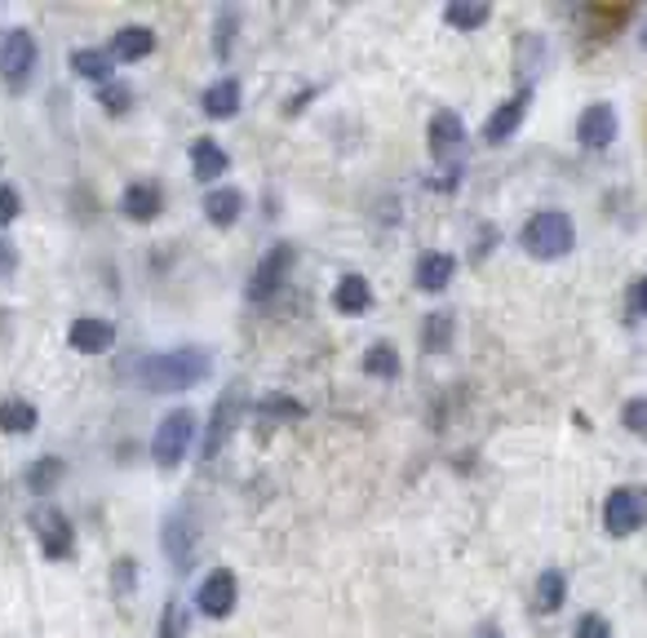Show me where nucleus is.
Instances as JSON below:
<instances>
[{
  "label": "nucleus",
  "mask_w": 647,
  "mask_h": 638,
  "mask_svg": "<svg viewBox=\"0 0 647 638\" xmlns=\"http://www.w3.org/2000/svg\"><path fill=\"white\" fill-rule=\"evenodd\" d=\"M213 368V355L200 351V346H178V351H160L151 355L138 377H143V387L156 391V395H173V391H191L196 381H205Z\"/></svg>",
  "instance_id": "1"
},
{
  "label": "nucleus",
  "mask_w": 647,
  "mask_h": 638,
  "mask_svg": "<svg viewBox=\"0 0 647 638\" xmlns=\"http://www.w3.org/2000/svg\"><path fill=\"white\" fill-rule=\"evenodd\" d=\"M524 248L533 253V258H563V253L572 248V240H576V231H572V218L567 213H559V209H541V213H533L528 222H524Z\"/></svg>",
  "instance_id": "2"
},
{
  "label": "nucleus",
  "mask_w": 647,
  "mask_h": 638,
  "mask_svg": "<svg viewBox=\"0 0 647 638\" xmlns=\"http://www.w3.org/2000/svg\"><path fill=\"white\" fill-rule=\"evenodd\" d=\"M191 439H196V413L191 408H173L160 426H156V439H151V457L169 470V466H178L182 457H186V449H191Z\"/></svg>",
  "instance_id": "3"
},
{
  "label": "nucleus",
  "mask_w": 647,
  "mask_h": 638,
  "mask_svg": "<svg viewBox=\"0 0 647 638\" xmlns=\"http://www.w3.org/2000/svg\"><path fill=\"white\" fill-rule=\"evenodd\" d=\"M240 417H244V387H240V381H231V387L218 395L213 413H209V430H205V462H213V457L227 449V443H231V434H235Z\"/></svg>",
  "instance_id": "4"
},
{
  "label": "nucleus",
  "mask_w": 647,
  "mask_h": 638,
  "mask_svg": "<svg viewBox=\"0 0 647 638\" xmlns=\"http://www.w3.org/2000/svg\"><path fill=\"white\" fill-rule=\"evenodd\" d=\"M36 68V40L27 27H5L0 32V76L10 89H23Z\"/></svg>",
  "instance_id": "5"
},
{
  "label": "nucleus",
  "mask_w": 647,
  "mask_h": 638,
  "mask_svg": "<svg viewBox=\"0 0 647 638\" xmlns=\"http://www.w3.org/2000/svg\"><path fill=\"white\" fill-rule=\"evenodd\" d=\"M647 519V488H617L603 501V528L612 537H630Z\"/></svg>",
  "instance_id": "6"
},
{
  "label": "nucleus",
  "mask_w": 647,
  "mask_h": 638,
  "mask_svg": "<svg viewBox=\"0 0 647 638\" xmlns=\"http://www.w3.org/2000/svg\"><path fill=\"white\" fill-rule=\"evenodd\" d=\"M293 258H297L293 244H271L267 258L257 262V271L248 275V302H267V297L284 284V275L293 271Z\"/></svg>",
  "instance_id": "7"
},
{
  "label": "nucleus",
  "mask_w": 647,
  "mask_h": 638,
  "mask_svg": "<svg viewBox=\"0 0 647 638\" xmlns=\"http://www.w3.org/2000/svg\"><path fill=\"white\" fill-rule=\"evenodd\" d=\"M160 545H164V559L186 572L191 559H196V524H191V510H169L164 519V532H160Z\"/></svg>",
  "instance_id": "8"
},
{
  "label": "nucleus",
  "mask_w": 647,
  "mask_h": 638,
  "mask_svg": "<svg viewBox=\"0 0 647 638\" xmlns=\"http://www.w3.org/2000/svg\"><path fill=\"white\" fill-rule=\"evenodd\" d=\"M430 156L439 164H457L466 156V124L457 111H435L430 120Z\"/></svg>",
  "instance_id": "9"
},
{
  "label": "nucleus",
  "mask_w": 647,
  "mask_h": 638,
  "mask_svg": "<svg viewBox=\"0 0 647 638\" xmlns=\"http://www.w3.org/2000/svg\"><path fill=\"white\" fill-rule=\"evenodd\" d=\"M36 541L45 550V559H68L76 550V532H72V519L62 515V510H36Z\"/></svg>",
  "instance_id": "10"
},
{
  "label": "nucleus",
  "mask_w": 647,
  "mask_h": 638,
  "mask_svg": "<svg viewBox=\"0 0 647 638\" xmlns=\"http://www.w3.org/2000/svg\"><path fill=\"white\" fill-rule=\"evenodd\" d=\"M235 599H240V586H235V577H231L227 567H213L209 577L200 581V590H196V603H200V612H205V616H213V621L231 616Z\"/></svg>",
  "instance_id": "11"
},
{
  "label": "nucleus",
  "mask_w": 647,
  "mask_h": 638,
  "mask_svg": "<svg viewBox=\"0 0 647 638\" xmlns=\"http://www.w3.org/2000/svg\"><path fill=\"white\" fill-rule=\"evenodd\" d=\"M576 138H581V147H590V151L608 147L617 138V107L612 102H590L586 111H581V120H576Z\"/></svg>",
  "instance_id": "12"
},
{
  "label": "nucleus",
  "mask_w": 647,
  "mask_h": 638,
  "mask_svg": "<svg viewBox=\"0 0 647 638\" xmlns=\"http://www.w3.org/2000/svg\"><path fill=\"white\" fill-rule=\"evenodd\" d=\"M528 102H533V89H520L514 98H505V102L484 120V143H505L514 130H520V120H524Z\"/></svg>",
  "instance_id": "13"
},
{
  "label": "nucleus",
  "mask_w": 647,
  "mask_h": 638,
  "mask_svg": "<svg viewBox=\"0 0 647 638\" xmlns=\"http://www.w3.org/2000/svg\"><path fill=\"white\" fill-rule=\"evenodd\" d=\"M68 342L81 355H98V351H107L115 342V329H111V319H102V315H81V319H72Z\"/></svg>",
  "instance_id": "14"
},
{
  "label": "nucleus",
  "mask_w": 647,
  "mask_h": 638,
  "mask_svg": "<svg viewBox=\"0 0 647 638\" xmlns=\"http://www.w3.org/2000/svg\"><path fill=\"white\" fill-rule=\"evenodd\" d=\"M160 205H164V196L156 182H134V186H124V196H120V213L134 222H151L160 213Z\"/></svg>",
  "instance_id": "15"
},
{
  "label": "nucleus",
  "mask_w": 647,
  "mask_h": 638,
  "mask_svg": "<svg viewBox=\"0 0 647 638\" xmlns=\"http://www.w3.org/2000/svg\"><path fill=\"white\" fill-rule=\"evenodd\" d=\"M151 49H156V32L151 27H138V23L120 27L115 40H111V58L115 62H143Z\"/></svg>",
  "instance_id": "16"
},
{
  "label": "nucleus",
  "mask_w": 647,
  "mask_h": 638,
  "mask_svg": "<svg viewBox=\"0 0 647 638\" xmlns=\"http://www.w3.org/2000/svg\"><path fill=\"white\" fill-rule=\"evenodd\" d=\"M240 213H244V196H240L235 186H213L209 196H205V218L213 226H231Z\"/></svg>",
  "instance_id": "17"
},
{
  "label": "nucleus",
  "mask_w": 647,
  "mask_h": 638,
  "mask_svg": "<svg viewBox=\"0 0 647 638\" xmlns=\"http://www.w3.org/2000/svg\"><path fill=\"white\" fill-rule=\"evenodd\" d=\"M191 169H196L200 182H213V177L227 173V151L213 138H196L191 143Z\"/></svg>",
  "instance_id": "18"
},
{
  "label": "nucleus",
  "mask_w": 647,
  "mask_h": 638,
  "mask_svg": "<svg viewBox=\"0 0 647 638\" xmlns=\"http://www.w3.org/2000/svg\"><path fill=\"white\" fill-rule=\"evenodd\" d=\"M368 302H373V289H368L364 275H342V280H338L333 306H338L342 315H359V310H368Z\"/></svg>",
  "instance_id": "19"
},
{
  "label": "nucleus",
  "mask_w": 647,
  "mask_h": 638,
  "mask_svg": "<svg viewBox=\"0 0 647 638\" xmlns=\"http://www.w3.org/2000/svg\"><path fill=\"white\" fill-rule=\"evenodd\" d=\"M452 271H457V262H452L448 253H426V258L417 262V289L439 293V289L452 280Z\"/></svg>",
  "instance_id": "20"
},
{
  "label": "nucleus",
  "mask_w": 647,
  "mask_h": 638,
  "mask_svg": "<svg viewBox=\"0 0 647 638\" xmlns=\"http://www.w3.org/2000/svg\"><path fill=\"white\" fill-rule=\"evenodd\" d=\"M72 72H81V76L107 85L111 72H115V58H111L107 49H72Z\"/></svg>",
  "instance_id": "21"
},
{
  "label": "nucleus",
  "mask_w": 647,
  "mask_h": 638,
  "mask_svg": "<svg viewBox=\"0 0 647 638\" xmlns=\"http://www.w3.org/2000/svg\"><path fill=\"white\" fill-rule=\"evenodd\" d=\"M200 107H205V115H213V120L235 115V107H240V85H235V81H213V85L205 89Z\"/></svg>",
  "instance_id": "22"
},
{
  "label": "nucleus",
  "mask_w": 647,
  "mask_h": 638,
  "mask_svg": "<svg viewBox=\"0 0 647 638\" xmlns=\"http://www.w3.org/2000/svg\"><path fill=\"white\" fill-rule=\"evenodd\" d=\"M563 594H567V577L559 567H546L537 577V608L541 612H559L563 608Z\"/></svg>",
  "instance_id": "23"
},
{
  "label": "nucleus",
  "mask_w": 647,
  "mask_h": 638,
  "mask_svg": "<svg viewBox=\"0 0 647 638\" xmlns=\"http://www.w3.org/2000/svg\"><path fill=\"white\" fill-rule=\"evenodd\" d=\"M0 430H10V434L36 430V408L27 400H0Z\"/></svg>",
  "instance_id": "24"
},
{
  "label": "nucleus",
  "mask_w": 647,
  "mask_h": 638,
  "mask_svg": "<svg viewBox=\"0 0 647 638\" xmlns=\"http://www.w3.org/2000/svg\"><path fill=\"white\" fill-rule=\"evenodd\" d=\"M443 19H448L452 27L471 32V27H484V23H488V5H484V0H452V5L443 10Z\"/></svg>",
  "instance_id": "25"
},
{
  "label": "nucleus",
  "mask_w": 647,
  "mask_h": 638,
  "mask_svg": "<svg viewBox=\"0 0 647 638\" xmlns=\"http://www.w3.org/2000/svg\"><path fill=\"white\" fill-rule=\"evenodd\" d=\"M364 372H373V377H395V372H400L395 346H391V342H373L368 355H364Z\"/></svg>",
  "instance_id": "26"
},
{
  "label": "nucleus",
  "mask_w": 647,
  "mask_h": 638,
  "mask_svg": "<svg viewBox=\"0 0 647 638\" xmlns=\"http://www.w3.org/2000/svg\"><path fill=\"white\" fill-rule=\"evenodd\" d=\"M448 342H452V315H448V310L426 315V324H422V346H426V351H443Z\"/></svg>",
  "instance_id": "27"
},
{
  "label": "nucleus",
  "mask_w": 647,
  "mask_h": 638,
  "mask_svg": "<svg viewBox=\"0 0 647 638\" xmlns=\"http://www.w3.org/2000/svg\"><path fill=\"white\" fill-rule=\"evenodd\" d=\"M58 479H62V462H58V457H40V462L27 470V488H32V492H49Z\"/></svg>",
  "instance_id": "28"
},
{
  "label": "nucleus",
  "mask_w": 647,
  "mask_h": 638,
  "mask_svg": "<svg viewBox=\"0 0 647 638\" xmlns=\"http://www.w3.org/2000/svg\"><path fill=\"white\" fill-rule=\"evenodd\" d=\"M98 102L107 107V111H129V102H134V94H129V85H120V81H107V85H98Z\"/></svg>",
  "instance_id": "29"
},
{
  "label": "nucleus",
  "mask_w": 647,
  "mask_h": 638,
  "mask_svg": "<svg viewBox=\"0 0 647 638\" xmlns=\"http://www.w3.org/2000/svg\"><path fill=\"white\" fill-rule=\"evenodd\" d=\"M621 426H625L630 434H647V400H630V404L621 408Z\"/></svg>",
  "instance_id": "30"
},
{
  "label": "nucleus",
  "mask_w": 647,
  "mask_h": 638,
  "mask_svg": "<svg viewBox=\"0 0 647 638\" xmlns=\"http://www.w3.org/2000/svg\"><path fill=\"white\" fill-rule=\"evenodd\" d=\"M263 417H302V404L297 400H284V395H271L263 400V408H257Z\"/></svg>",
  "instance_id": "31"
},
{
  "label": "nucleus",
  "mask_w": 647,
  "mask_h": 638,
  "mask_svg": "<svg viewBox=\"0 0 647 638\" xmlns=\"http://www.w3.org/2000/svg\"><path fill=\"white\" fill-rule=\"evenodd\" d=\"M576 638H612V625L599 612H590V616L576 621Z\"/></svg>",
  "instance_id": "32"
},
{
  "label": "nucleus",
  "mask_w": 647,
  "mask_h": 638,
  "mask_svg": "<svg viewBox=\"0 0 647 638\" xmlns=\"http://www.w3.org/2000/svg\"><path fill=\"white\" fill-rule=\"evenodd\" d=\"M160 638H182V612H178V599H169L164 612H160Z\"/></svg>",
  "instance_id": "33"
},
{
  "label": "nucleus",
  "mask_w": 647,
  "mask_h": 638,
  "mask_svg": "<svg viewBox=\"0 0 647 638\" xmlns=\"http://www.w3.org/2000/svg\"><path fill=\"white\" fill-rule=\"evenodd\" d=\"M19 218V191L14 186H0V226H10Z\"/></svg>",
  "instance_id": "34"
},
{
  "label": "nucleus",
  "mask_w": 647,
  "mask_h": 638,
  "mask_svg": "<svg viewBox=\"0 0 647 638\" xmlns=\"http://www.w3.org/2000/svg\"><path fill=\"white\" fill-rule=\"evenodd\" d=\"M231 32H235V14H222V27H218V58H227L231 53Z\"/></svg>",
  "instance_id": "35"
},
{
  "label": "nucleus",
  "mask_w": 647,
  "mask_h": 638,
  "mask_svg": "<svg viewBox=\"0 0 647 638\" xmlns=\"http://www.w3.org/2000/svg\"><path fill=\"white\" fill-rule=\"evenodd\" d=\"M630 310L647 319V275H643V280H638L634 289H630Z\"/></svg>",
  "instance_id": "36"
},
{
  "label": "nucleus",
  "mask_w": 647,
  "mask_h": 638,
  "mask_svg": "<svg viewBox=\"0 0 647 638\" xmlns=\"http://www.w3.org/2000/svg\"><path fill=\"white\" fill-rule=\"evenodd\" d=\"M129 577H134V559H120V563H115V581H120V590H129Z\"/></svg>",
  "instance_id": "37"
},
{
  "label": "nucleus",
  "mask_w": 647,
  "mask_h": 638,
  "mask_svg": "<svg viewBox=\"0 0 647 638\" xmlns=\"http://www.w3.org/2000/svg\"><path fill=\"white\" fill-rule=\"evenodd\" d=\"M0 271H14V244L0 240Z\"/></svg>",
  "instance_id": "38"
},
{
  "label": "nucleus",
  "mask_w": 647,
  "mask_h": 638,
  "mask_svg": "<svg viewBox=\"0 0 647 638\" xmlns=\"http://www.w3.org/2000/svg\"><path fill=\"white\" fill-rule=\"evenodd\" d=\"M492 240H497V231H492V226H484V231H479V244H475V258H484Z\"/></svg>",
  "instance_id": "39"
},
{
  "label": "nucleus",
  "mask_w": 647,
  "mask_h": 638,
  "mask_svg": "<svg viewBox=\"0 0 647 638\" xmlns=\"http://www.w3.org/2000/svg\"><path fill=\"white\" fill-rule=\"evenodd\" d=\"M479 638H501V629H492V625H484V629H479Z\"/></svg>",
  "instance_id": "40"
}]
</instances>
